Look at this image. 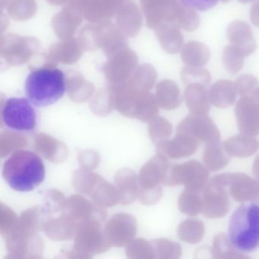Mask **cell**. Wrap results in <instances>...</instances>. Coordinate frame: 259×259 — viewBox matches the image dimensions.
Segmentation results:
<instances>
[{"mask_svg":"<svg viewBox=\"0 0 259 259\" xmlns=\"http://www.w3.org/2000/svg\"><path fill=\"white\" fill-rule=\"evenodd\" d=\"M177 133L192 136L206 145L219 143L221 139L218 127L206 115H189L179 124Z\"/></svg>","mask_w":259,"mask_h":259,"instance_id":"obj_7","label":"cell"},{"mask_svg":"<svg viewBox=\"0 0 259 259\" xmlns=\"http://www.w3.org/2000/svg\"><path fill=\"white\" fill-rule=\"evenodd\" d=\"M204 232L205 227L201 220L187 219L179 226L178 236L184 242L197 244L204 237Z\"/></svg>","mask_w":259,"mask_h":259,"instance_id":"obj_14","label":"cell"},{"mask_svg":"<svg viewBox=\"0 0 259 259\" xmlns=\"http://www.w3.org/2000/svg\"><path fill=\"white\" fill-rule=\"evenodd\" d=\"M203 162L207 169L212 172L220 170L227 166L229 163L228 154L226 152L224 147L219 143L206 145L203 153Z\"/></svg>","mask_w":259,"mask_h":259,"instance_id":"obj_13","label":"cell"},{"mask_svg":"<svg viewBox=\"0 0 259 259\" xmlns=\"http://www.w3.org/2000/svg\"><path fill=\"white\" fill-rule=\"evenodd\" d=\"M257 102L259 103V93L258 95H257Z\"/></svg>","mask_w":259,"mask_h":259,"instance_id":"obj_20","label":"cell"},{"mask_svg":"<svg viewBox=\"0 0 259 259\" xmlns=\"http://www.w3.org/2000/svg\"><path fill=\"white\" fill-rule=\"evenodd\" d=\"M212 257L217 259L246 258L247 256L241 253L234 246L230 238L224 233H220L213 238V245L210 248Z\"/></svg>","mask_w":259,"mask_h":259,"instance_id":"obj_12","label":"cell"},{"mask_svg":"<svg viewBox=\"0 0 259 259\" xmlns=\"http://www.w3.org/2000/svg\"><path fill=\"white\" fill-rule=\"evenodd\" d=\"M228 193L237 202L257 201L259 198V182L244 174H221Z\"/></svg>","mask_w":259,"mask_h":259,"instance_id":"obj_8","label":"cell"},{"mask_svg":"<svg viewBox=\"0 0 259 259\" xmlns=\"http://www.w3.org/2000/svg\"><path fill=\"white\" fill-rule=\"evenodd\" d=\"M208 179L207 168L200 162L192 160L172 167L168 185L183 184L187 190L201 192L207 185Z\"/></svg>","mask_w":259,"mask_h":259,"instance_id":"obj_5","label":"cell"},{"mask_svg":"<svg viewBox=\"0 0 259 259\" xmlns=\"http://www.w3.org/2000/svg\"><path fill=\"white\" fill-rule=\"evenodd\" d=\"M198 148V141L192 136L178 134L175 139L171 141L167 146L168 154L172 158L178 159L189 157L196 152Z\"/></svg>","mask_w":259,"mask_h":259,"instance_id":"obj_11","label":"cell"},{"mask_svg":"<svg viewBox=\"0 0 259 259\" xmlns=\"http://www.w3.org/2000/svg\"><path fill=\"white\" fill-rule=\"evenodd\" d=\"M25 92L33 105L39 107L52 105L66 92L64 72L58 69H36L27 78Z\"/></svg>","mask_w":259,"mask_h":259,"instance_id":"obj_2","label":"cell"},{"mask_svg":"<svg viewBox=\"0 0 259 259\" xmlns=\"http://www.w3.org/2000/svg\"><path fill=\"white\" fill-rule=\"evenodd\" d=\"M256 202L258 203V204H259V198H258V199H257V201H256Z\"/></svg>","mask_w":259,"mask_h":259,"instance_id":"obj_21","label":"cell"},{"mask_svg":"<svg viewBox=\"0 0 259 259\" xmlns=\"http://www.w3.org/2000/svg\"><path fill=\"white\" fill-rule=\"evenodd\" d=\"M236 122L241 133L255 136L259 135V103L245 98L236 106Z\"/></svg>","mask_w":259,"mask_h":259,"instance_id":"obj_9","label":"cell"},{"mask_svg":"<svg viewBox=\"0 0 259 259\" xmlns=\"http://www.w3.org/2000/svg\"><path fill=\"white\" fill-rule=\"evenodd\" d=\"M252 171L256 178L259 180V156H257L254 160V163H253Z\"/></svg>","mask_w":259,"mask_h":259,"instance_id":"obj_19","label":"cell"},{"mask_svg":"<svg viewBox=\"0 0 259 259\" xmlns=\"http://www.w3.org/2000/svg\"><path fill=\"white\" fill-rule=\"evenodd\" d=\"M2 120L7 128L15 132L29 133L35 130L37 116L29 100L12 98L2 108Z\"/></svg>","mask_w":259,"mask_h":259,"instance_id":"obj_4","label":"cell"},{"mask_svg":"<svg viewBox=\"0 0 259 259\" xmlns=\"http://www.w3.org/2000/svg\"><path fill=\"white\" fill-rule=\"evenodd\" d=\"M224 150L232 157L245 158L255 154L258 149V142L254 136L248 135H236L226 140L223 144Z\"/></svg>","mask_w":259,"mask_h":259,"instance_id":"obj_10","label":"cell"},{"mask_svg":"<svg viewBox=\"0 0 259 259\" xmlns=\"http://www.w3.org/2000/svg\"><path fill=\"white\" fill-rule=\"evenodd\" d=\"M212 102L218 108H227L234 102V91L227 86H218L213 90Z\"/></svg>","mask_w":259,"mask_h":259,"instance_id":"obj_17","label":"cell"},{"mask_svg":"<svg viewBox=\"0 0 259 259\" xmlns=\"http://www.w3.org/2000/svg\"><path fill=\"white\" fill-rule=\"evenodd\" d=\"M200 192L187 189L184 191L179 198L180 211L191 217L197 216L202 212V196Z\"/></svg>","mask_w":259,"mask_h":259,"instance_id":"obj_15","label":"cell"},{"mask_svg":"<svg viewBox=\"0 0 259 259\" xmlns=\"http://www.w3.org/2000/svg\"><path fill=\"white\" fill-rule=\"evenodd\" d=\"M186 103L192 114L206 115L210 110L207 97L201 89L189 90L186 95Z\"/></svg>","mask_w":259,"mask_h":259,"instance_id":"obj_16","label":"cell"},{"mask_svg":"<svg viewBox=\"0 0 259 259\" xmlns=\"http://www.w3.org/2000/svg\"><path fill=\"white\" fill-rule=\"evenodd\" d=\"M182 4L198 11H207L214 7L219 0H180Z\"/></svg>","mask_w":259,"mask_h":259,"instance_id":"obj_18","label":"cell"},{"mask_svg":"<svg viewBox=\"0 0 259 259\" xmlns=\"http://www.w3.org/2000/svg\"><path fill=\"white\" fill-rule=\"evenodd\" d=\"M229 237L239 251L251 252L259 248V205L242 204L230 217Z\"/></svg>","mask_w":259,"mask_h":259,"instance_id":"obj_3","label":"cell"},{"mask_svg":"<svg viewBox=\"0 0 259 259\" xmlns=\"http://www.w3.org/2000/svg\"><path fill=\"white\" fill-rule=\"evenodd\" d=\"M228 191L218 176L210 180L202 190V212L207 218H224L229 210Z\"/></svg>","mask_w":259,"mask_h":259,"instance_id":"obj_6","label":"cell"},{"mask_svg":"<svg viewBox=\"0 0 259 259\" xmlns=\"http://www.w3.org/2000/svg\"><path fill=\"white\" fill-rule=\"evenodd\" d=\"M45 163L33 151L19 150L4 163L3 177L9 186L18 192H30L45 179Z\"/></svg>","mask_w":259,"mask_h":259,"instance_id":"obj_1","label":"cell"}]
</instances>
